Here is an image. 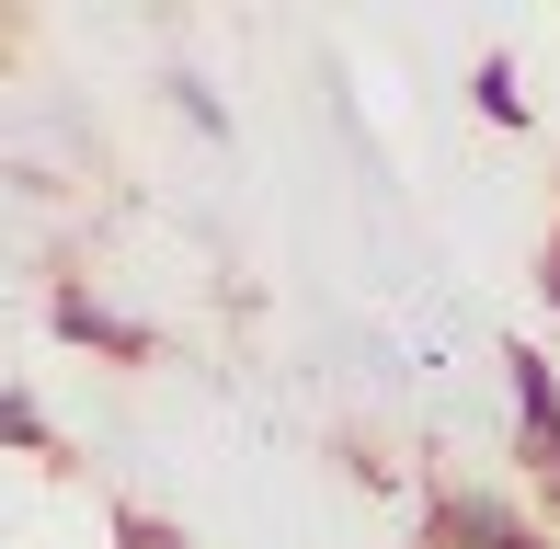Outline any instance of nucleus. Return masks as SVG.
Returning a JSON list of instances; mask_svg holds the SVG:
<instances>
[{
    "instance_id": "nucleus-3",
    "label": "nucleus",
    "mask_w": 560,
    "mask_h": 549,
    "mask_svg": "<svg viewBox=\"0 0 560 549\" xmlns=\"http://www.w3.org/2000/svg\"><path fill=\"white\" fill-rule=\"evenodd\" d=\"M58 332H69V343H104V355H126V366L161 355L149 320H126V309H104V297H81V287H58Z\"/></svg>"
},
{
    "instance_id": "nucleus-2",
    "label": "nucleus",
    "mask_w": 560,
    "mask_h": 549,
    "mask_svg": "<svg viewBox=\"0 0 560 549\" xmlns=\"http://www.w3.org/2000/svg\"><path fill=\"white\" fill-rule=\"evenodd\" d=\"M503 378H515V423H526V458L560 481V378L538 343H503Z\"/></svg>"
},
{
    "instance_id": "nucleus-4",
    "label": "nucleus",
    "mask_w": 560,
    "mask_h": 549,
    "mask_svg": "<svg viewBox=\"0 0 560 549\" xmlns=\"http://www.w3.org/2000/svg\"><path fill=\"white\" fill-rule=\"evenodd\" d=\"M469 104L492 115V127H526V92H515V58H480V81H469Z\"/></svg>"
},
{
    "instance_id": "nucleus-5",
    "label": "nucleus",
    "mask_w": 560,
    "mask_h": 549,
    "mask_svg": "<svg viewBox=\"0 0 560 549\" xmlns=\"http://www.w3.org/2000/svg\"><path fill=\"white\" fill-rule=\"evenodd\" d=\"M0 435H12V446H46V412L23 401V389H12V401H0Z\"/></svg>"
},
{
    "instance_id": "nucleus-1",
    "label": "nucleus",
    "mask_w": 560,
    "mask_h": 549,
    "mask_svg": "<svg viewBox=\"0 0 560 549\" xmlns=\"http://www.w3.org/2000/svg\"><path fill=\"white\" fill-rule=\"evenodd\" d=\"M423 549H549L526 527L503 492H435V515H423Z\"/></svg>"
},
{
    "instance_id": "nucleus-7",
    "label": "nucleus",
    "mask_w": 560,
    "mask_h": 549,
    "mask_svg": "<svg viewBox=\"0 0 560 549\" xmlns=\"http://www.w3.org/2000/svg\"><path fill=\"white\" fill-rule=\"evenodd\" d=\"M549 504H560V481H549Z\"/></svg>"
},
{
    "instance_id": "nucleus-6",
    "label": "nucleus",
    "mask_w": 560,
    "mask_h": 549,
    "mask_svg": "<svg viewBox=\"0 0 560 549\" xmlns=\"http://www.w3.org/2000/svg\"><path fill=\"white\" fill-rule=\"evenodd\" d=\"M115 538L126 549H184V527H149V515H115Z\"/></svg>"
}]
</instances>
